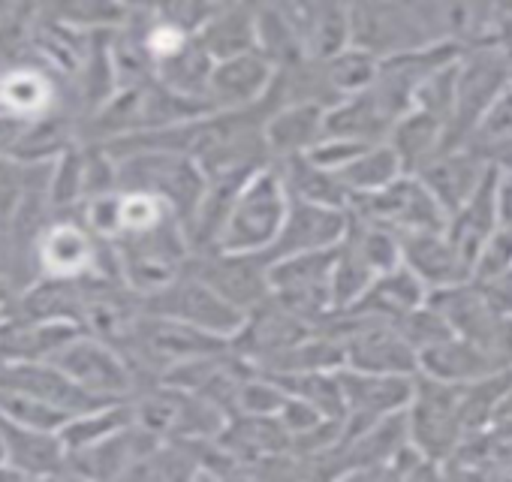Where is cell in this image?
Wrapping results in <instances>:
<instances>
[{
    "label": "cell",
    "mask_w": 512,
    "mask_h": 482,
    "mask_svg": "<svg viewBox=\"0 0 512 482\" xmlns=\"http://www.w3.org/2000/svg\"><path fill=\"white\" fill-rule=\"evenodd\" d=\"M497 181H500V172L494 169L485 184L476 190V196L461 205L455 214H449L446 220V238L452 241V248L461 254V260L470 266V278H473V263L479 257V251L485 248V241L500 229V220H497Z\"/></svg>",
    "instance_id": "obj_24"
},
{
    "label": "cell",
    "mask_w": 512,
    "mask_h": 482,
    "mask_svg": "<svg viewBox=\"0 0 512 482\" xmlns=\"http://www.w3.org/2000/svg\"><path fill=\"white\" fill-rule=\"evenodd\" d=\"M28 190V166L13 157H0V229H4L25 202Z\"/></svg>",
    "instance_id": "obj_43"
},
{
    "label": "cell",
    "mask_w": 512,
    "mask_h": 482,
    "mask_svg": "<svg viewBox=\"0 0 512 482\" xmlns=\"http://www.w3.org/2000/svg\"><path fill=\"white\" fill-rule=\"evenodd\" d=\"M449 43L440 0H365L350 4V46L377 61ZM452 46V43H449Z\"/></svg>",
    "instance_id": "obj_1"
},
{
    "label": "cell",
    "mask_w": 512,
    "mask_h": 482,
    "mask_svg": "<svg viewBox=\"0 0 512 482\" xmlns=\"http://www.w3.org/2000/svg\"><path fill=\"white\" fill-rule=\"evenodd\" d=\"M404 416L410 446L440 464H449L467 440L461 416V386H446L416 374V389Z\"/></svg>",
    "instance_id": "obj_6"
},
{
    "label": "cell",
    "mask_w": 512,
    "mask_h": 482,
    "mask_svg": "<svg viewBox=\"0 0 512 482\" xmlns=\"http://www.w3.org/2000/svg\"><path fill=\"white\" fill-rule=\"evenodd\" d=\"M302 49L311 61H332L350 49V4H329V0H293L284 4Z\"/></svg>",
    "instance_id": "obj_18"
},
{
    "label": "cell",
    "mask_w": 512,
    "mask_h": 482,
    "mask_svg": "<svg viewBox=\"0 0 512 482\" xmlns=\"http://www.w3.org/2000/svg\"><path fill=\"white\" fill-rule=\"evenodd\" d=\"M323 329L341 341L344 368L350 371L386 377L419 374V353L392 320L359 311H338Z\"/></svg>",
    "instance_id": "obj_4"
},
{
    "label": "cell",
    "mask_w": 512,
    "mask_h": 482,
    "mask_svg": "<svg viewBox=\"0 0 512 482\" xmlns=\"http://www.w3.org/2000/svg\"><path fill=\"white\" fill-rule=\"evenodd\" d=\"M497 220L500 229L512 232V175H500L497 181Z\"/></svg>",
    "instance_id": "obj_47"
},
{
    "label": "cell",
    "mask_w": 512,
    "mask_h": 482,
    "mask_svg": "<svg viewBox=\"0 0 512 482\" xmlns=\"http://www.w3.org/2000/svg\"><path fill=\"white\" fill-rule=\"evenodd\" d=\"M431 293L428 287L407 269V266H398L386 275H380L371 290L362 296V302L350 311H359V314H374V317H383V320H404L407 314H413L416 308L428 305Z\"/></svg>",
    "instance_id": "obj_30"
},
{
    "label": "cell",
    "mask_w": 512,
    "mask_h": 482,
    "mask_svg": "<svg viewBox=\"0 0 512 482\" xmlns=\"http://www.w3.org/2000/svg\"><path fill=\"white\" fill-rule=\"evenodd\" d=\"M395 479L398 482H452L449 464H440L434 458H425L413 446L395 461Z\"/></svg>",
    "instance_id": "obj_44"
},
{
    "label": "cell",
    "mask_w": 512,
    "mask_h": 482,
    "mask_svg": "<svg viewBox=\"0 0 512 482\" xmlns=\"http://www.w3.org/2000/svg\"><path fill=\"white\" fill-rule=\"evenodd\" d=\"M488 163L500 172V175H512V142L500 145L497 151L488 154Z\"/></svg>",
    "instance_id": "obj_49"
},
{
    "label": "cell",
    "mask_w": 512,
    "mask_h": 482,
    "mask_svg": "<svg viewBox=\"0 0 512 482\" xmlns=\"http://www.w3.org/2000/svg\"><path fill=\"white\" fill-rule=\"evenodd\" d=\"M512 88V58L500 49H470L461 52L458 82H455V109L446 130V148L467 145L470 133L482 115Z\"/></svg>",
    "instance_id": "obj_5"
},
{
    "label": "cell",
    "mask_w": 512,
    "mask_h": 482,
    "mask_svg": "<svg viewBox=\"0 0 512 482\" xmlns=\"http://www.w3.org/2000/svg\"><path fill=\"white\" fill-rule=\"evenodd\" d=\"M275 166L281 172V181H284L290 199L308 202V205L350 211L353 199L344 190V184L338 181V175L329 172V169H323V166H317L308 154L305 157H293V160H281Z\"/></svg>",
    "instance_id": "obj_32"
},
{
    "label": "cell",
    "mask_w": 512,
    "mask_h": 482,
    "mask_svg": "<svg viewBox=\"0 0 512 482\" xmlns=\"http://www.w3.org/2000/svg\"><path fill=\"white\" fill-rule=\"evenodd\" d=\"M4 115H7V112H4Z\"/></svg>",
    "instance_id": "obj_53"
},
{
    "label": "cell",
    "mask_w": 512,
    "mask_h": 482,
    "mask_svg": "<svg viewBox=\"0 0 512 482\" xmlns=\"http://www.w3.org/2000/svg\"><path fill=\"white\" fill-rule=\"evenodd\" d=\"M196 43L211 55L214 64L256 52V7L217 4L214 16L205 22Z\"/></svg>",
    "instance_id": "obj_27"
},
{
    "label": "cell",
    "mask_w": 512,
    "mask_h": 482,
    "mask_svg": "<svg viewBox=\"0 0 512 482\" xmlns=\"http://www.w3.org/2000/svg\"><path fill=\"white\" fill-rule=\"evenodd\" d=\"M199 467L196 443H157L121 482H193Z\"/></svg>",
    "instance_id": "obj_36"
},
{
    "label": "cell",
    "mask_w": 512,
    "mask_h": 482,
    "mask_svg": "<svg viewBox=\"0 0 512 482\" xmlns=\"http://www.w3.org/2000/svg\"><path fill=\"white\" fill-rule=\"evenodd\" d=\"M118 160V190L121 193H145L166 202L181 226L199 208L208 178L202 175L199 163L190 154L166 151V148H145L115 157Z\"/></svg>",
    "instance_id": "obj_2"
},
{
    "label": "cell",
    "mask_w": 512,
    "mask_h": 482,
    "mask_svg": "<svg viewBox=\"0 0 512 482\" xmlns=\"http://www.w3.org/2000/svg\"><path fill=\"white\" fill-rule=\"evenodd\" d=\"M109 241L97 238L76 214L55 217L37 241V269L40 278H97L106 266Z\"/></svg>",
    "instance_id": "obj_12"
},
{
    "label": "cell",
    "mask_w": 512,
    "mask_h": 482,
    "mask_svg": "<svg viewBox=\"0 0 512 482\" xmlns=\"http://www.w3.org/2000/svg\"><path fill=\"white\" fill-rule=\"evenodd\" d=\"M61 106L58 82L37 64H0V112L34 121Z\"/></svg>",
    "instance_id": "obj_23"
},
{
    "label": "cell",
    "mask_w": 512,
    "mask_h": 482,
    "mask_svg": "<svg viewBox=\"0 0 512 482\" xmlns=\"http://www.w3.org/2000/svg\"><path fill=\"white\" fill-rule=\"evenodd\" d=\"M386 142L398 154L404 175H419L440 151H446V124L428 112L410 109L392 127Z\"/></svg>",
    "instance_id": "obj_28"
},
{
    "label": "cell",
    "mask_w": 512,
    "mask_h": 482,
    "mask_svg": "<svg viewBox=\"0 0 512 482\" xmlns=\"http://www.w3.org/2000/svg\"><path fill=\"white\" fill-rule=\"evenodd\" d=\"M335 260L338 248L272 263V296L305 323L323 329L338 314L332 293Z\"/></svg>",
    "instance_id": "obj_8"
},
{
    "label": "cell",
    "mask_w": 512,
    "mask_h": 482,
    "mask_svg": "<svg viewBox=\"0 0 512 482\" xmlns=\"http://www.w3.org/2000/svg\"><path fill=\"white\" fill-rule=\"evenodd\" d=\"M323 139H326V109L320 106H284L266 121V142L275 163L305 157Z\"/></svg>",
    "instance_id": "obj_26"
},
{
    "label": "cell",
    "mask_w": 512,
    "mask_h": 482,
    "mask_svg": "<svg viewBox=\"0 0 512 482\" xmlns=\"http://www.w3.org/2000/svg\"><path fill=\"white\" fill-rule=\"evenodd\" d=\"M19 320L40 323H76L82 326V281L37 278L22 290Z\"/></svg>",
    "instance_id": "obj_31"
},
{
    "label": "cell",
    "mask_w": 512,
    "mask_h": 482,
    "mask_svg": "<svg viewBox=\"0 0 512 482\" xmlns=\"http://www.w3.org/2000/svg\"><path fill=\"white\" fill-rule=\"evenodd\" d=\"M350 229V211L338 208H323V205H308V202H290V214L284 220V229L275 245L263 254V260L281 263L290 257H305V254H320L338 248Z\"/></svg>",
    "instance_id": "obj_14"
},
{
    "label": "cell",
    "mask_w": 512,
    "mask_h": 482,
    "mask_svg": "<svg viewBox=\"0 0 512 482\" xmlns=\"http://www.w3.org/2000/svg\"><path fill=\"white\" fill-rule=\"evenodd\" d=\"M494 172V166L476 154L473 148L461 145V148H446L440 151L416 178L428 187V193L437 199V205L449 214H455L461 205H467L476 190L485 184V178Z\"/></svg>",
    "instance_id": "obj_16"
},
{
    "label": "cell",
    "mask_w": 512,
    "mask_h": 482,
    "mask_svg": "<svg viewBox=\"0 0 512 482\" xmlns=\"http://www.w3.org/2000/svg\"><path fill=\"white\" fill-rule=\"evenodd\" d=\"M193 482H223V479H220L217 473H211L208 467H199V473H196V479H193Z\"/></svg>",
    "instance_id": "obj_52"
},
{
    "label": "cell",
    "mask_w": 512,
    "mask_h": 482,
    "mask_svg": "<svg viewBox=\"0 0 512 482\" xmlns=\"http://www.w3.org/2000/svg\"><path fill=\"white\" fill-rule=\"evenodd\" d=\"M332 482H398V479H395V464H386V467H350L341 470Z\"/></svg>",
    "instance_id": "obj_46"
},
{
    "label": "cell",
    "mask_w": 512,
    "mask_h": 482,
    "mask_svg": "<svg viewBox=\"0 0 512 482\" xmlns=\"http://www.w3.org/2000/svg\"><path fill=\"white\" fill-rule=\"evenodd\" d=\"M76 145H82V121L70 109L58 106L34 121H25L10 157L22 166H49Z\"/></svg>",
    "instance_id": "obj_21"
},
{
    "label": "cell",
    "mask_w": 512,
    "mask_h": 482,
    "mask_svg": "<svg viewBox=\"0 0 512 482\" xmlns=\"http://www.w3.org/2000/svg\"><path fill=\"white\" fill-rule=\"evenodd\" d=\"M344 389V434L341 440L395 416L410 407L416 377H386V374H362L341 368L338 371Z\"/></svg>",
    "instance_id": "obj_13"
},
{
    "label": "cell",
    "mask_w": 512,
    "mask_h": 482,
    "mask_svg": "<svg viewBox=\"0 0 512 482\" xmlns=\"http://www.w3.org/2000/svg\"><path fill=\"white\" fill-rule=\"evenodd\" d=\"M0 419L22 425V428L58 434L73 419V413H67L37 395L19 392V389H0Z\"/></svg>",
    "instance_id": "obj_38"
},
{
    "label": "cell",
    "mask_w": 512,
    "mask_h": 482,
    "mask_svg": "<svg viewBox=\"0 0 512 482\" xmlns=\"http://www.w3.org/2000/svg\"><path fill=\"white\" fill-rule=\"evenodd\" d=\"M214 443L226 455L244 464H263L269 458L293 452V437L278 416H253V413H238L226 419Z\"/></svg>",
    "instance_id": "obj_20"
},
{
    "label": "cell",
    "mask_w": 512,
    "mask_h": 482,
    "mask_svg": "<svg viewBox=\"0 0 512 482\" xmlns=\"http://www.w3.org/2000/svg\"><path fill=\"white\" fill-rule=\"evenodd\" d=\"M506 142H512V88L482 115V121L467 139V148H473L476 154L488 160V154Z\"/></svg>",
    "instance_id": "obj_40"
},
{
    "label": "cell",
    "mask_w": 512,
    "mask_h": 482,
    "mask_svg": "<svg viewBox=\"0 0 512 482\" xmlns=\"http://www.w3.org/2000/svg\"><path fill=\"white\" fill-rule=\"evenodd\" d=\"M145 311L157 314V317H169L175 323H184L190 329H199V332L214 335V338L229 341V344L244 326V314L235 311L229 302H223L193 272H184L172 287L145 299Z\"/></svg>",
    "instance_id": "obj_10"
},
{
    "label": "cell",
    "mask_w": 512,
    "mask_h": 482,
    "mask_svg": "<svg viewBox=\"0 0 512 482\" xmlns=\"http://www.w3.org/2000/svg\"><path fill=\"white\" fill-rule=\"evenodd\" d=\"M506 275H512V232L497 229L485 241V248L479 251V257L473 263V284L491 287V284L503 281Z\"/></svg>",
    "instance_id": "obj_41"
},
{
    "label": "cell",
    "mask_w": 512,
    "mask_h": 482,
    "mask_svg": "<svg viewBox=\"0 0 512 482\" xmlns=\"http://www.w3.org/2000/svg\"><path fill=\"white\" fill-rule=\"evenodd\" d=\"M497 356L506 368H512V317H503L497 332Z\"/></svg>",
    "instance_id": "obj_48"
},
{
    "label": "cell",
    "mask_w": 512,
    "mask_h": 482,
    "mask_svg": "<svg viewBox=\"0 0 512 482\" xmlns=\"http://www.w3.org/2000/svg\"><path fill=\"white\" fill-rule=\"evenodd\" d=\"M187 272L202 278L223 302H229L244 317L272 299V266L260 254L208 251L196 254Z\"/></svg>",
    "instance_id": "obj_11"
},
{
    "label": "cell",
    "mask_w": 512,
    "mask_h": 482,
    "mask_svg": "<svg viewBox=\"0 0 512 482\" xmlns=\"http://www.w3.org/2000/svg\"><path fill=\"white\" fill-rule=\"evenodd\" d=\"M157 443L154 434H148L145 428H139L136 422L127 425L124 431L79 449L67 455V470L82 476L85 482H121Z\"/></svg>",
    "instance_id": "obj_17"
},
{
    "label": "cell",
    "mask_w": 512,
    "mask_h": 482,
    "mask_svg": "<svg viewBox=\"0 0 512 482\" xmlns=\"http://www.w3.org/2000/svg\"><path fill=\"white\" fill-rule=\"evenodd\" d=\"M19 302H22V287L13 278L0 275V326L19 320Z\"/></svg>",
    "instance_id": "obj_45"
},
{
    "label": "cell",
    "mask_w": 512,
    "mask_h": 482,
    "mask_svg": "<svg viewBox=\"0 0 512 482\" xmlns=\"http://www.w3.org/2000/svg\"><path fill=\"white\" fill-rule=\"evenodd\" d=\"M0 482H31L22 470H16L13 464H0Z\"/></svg>",
    "instance_id": "obj_50"
},
{
    "label": "cell",
    "mask_w": 512,
    "mask_h": 482,
    "mask_svg": "<svg viewBox=\"0 0 512 482\" xmlns=\"http://www.w3.org/2000/svg\"><path fill=\"white\" fill-rule=\"evenodd\" d=\"M497 371H509V368L491 350L458 335L419 353V377H428L446 386H470Z\"/></svg>",
    "instance_id": "obj_19"
},
{
    "label": "cell",
    "mask_w": 512,
    "mask_h": 482,
    "mask_svg": "<svg viewBox=\"0 0 512 482\" xmlns=\"http://www.w3.org/2000/svg\"><path fill=\"white\" fill-rule=\"evenodd\" d=\"M0 434L7 440L10 464L16 470H22L28 479H40V476L67 470V449L58 434L22 428L7 419H0Z\"/></svg>",
    "instance_id": "obj_29"
},
{
    "label": "cell",
    "mask_w": 512,
    "mask_h": 482,
    "mask_svg": "<svg viewBox=\"0 0 512 482\" xmlns=\"http://www.w3.org/2000/svg\"><path fill=\"white\" fill-rule=\"evenodd\" d=\"M350 214L395 232L401 241L410 235L446 229V211L437 205V199L416 175H401L386 190L353 199Z\"/></svg>",
    "instance_id": "obj_9"
},
{
    "label": "cell",
    "mask_w": 512,
    "mask_h": 482,
    "mask_svg": "<svg viewBox=\"0 0 512 482\" xmlns=\"http://www.w3.org/2000/svg\"><path fill=\"white\" fill-rule=\"evenodd\" d=\"M398 329L404 332V338L416 347V353L452 338L455 332L449 329V323L440 317V311L428 302L422 308H416L413 314H407L404 320H398Z\"/></svg>",
    "instance_id": "obj_42"
},
{
    "label": "cell",
    "mask_w": 512,
    "mask_h": 482,
    "mask_svg": "<svg viewBox=\"0 0 512 482\" xmlns=\"http://www.w3.org/2000/svg\"><path fill=\"white\" fill-rule=\"evenodd\" d=\"M256 52H260L275 70L293 67L308 58L284 4L256 7Z\"/></svg>",
    "instance_id": "obj_34"
},
{
    "label": "cell",
    "mask_w": 512,
    "mask_h": 482,
    "mask_svg": "<svg viewBox=\"0 0 512 482\" xmlns=\"http://www.w3.org/2000/svg\"><path fill=\"white\" fill-rule=\"evenodd\" d=\"M82 332L76 323L13 320L0 326V362H52Z\"/></svg>",
    "instance_id": "obj_25"
},
{
    "label": "cell",
    "mask_w": 512,
    "mask_h": 482,
    "mask_svg": "<svg viewBox=\"0 0 512 482\" xmlns=\"http://www.w3.org/2000/svg\"><path fill=\"white\" fill-rule=\"evenodd\" d=\"M52 365L61 374H67L79 389H85L91 398H97L103 404L133 401L136 392L142 389V383H139L136 371L130 368V362L124 359V353L91 332L76 335L52 359Z\"/></svg>",
    "instance_id": "obj_7"
},
{
    "label": "cell",
    "mask_w": 512,
    "mask_h": 482,
    "mask_svg": "<svg viewBox=\"0 0 512 482\" xmlns=\"http://www.w3.org/2000/svg\"><path fill=\"white\" fill-rule=\"evenodd\" d=\"M323 70H326V79L329 85L335 88V94L344 100L356 97V94H365L374 82H377V73H380V61L371 58L368 52L362 49H344L341 55H335L332 61H323Z\"/></svg>",
    "instance_id": "obj_39"
},
{
    "label": "cell",
    "mask_w": 512,
    "mask_h": 482,
    "mask_svg": "<svg viewBox=\"0 0 512 482\" xmlns=\"http://www.w3.org/2000/svg\"><path fill=\"white\" fill-rule=\"evenodd\" d=\"M404 266L428 287V293H440L473 281L470 266L452 248L446 232H422L404 238Z\"/></svg>",
    "instance_id": "obj_22"
},
{
    "label": "cell",
    "mask_w": 512,
    "mask_h": 482,
    "mask_svg": "<svg viewBox=\"0 0 512 482\" xmlns=\"http://www.w3.org/2000/svg\"><path fill=\"white\" fill-rule=\"evenodd\" d=\"M127 425H133V407L130 401H121V404H103V407H94V410H85V413H76L61 431V443L70 452H79V449H88L118 431H124Z\"/></svg>",
    "instance_id": "obj_37"
},
{
    "label": "cell",
    "mask_w": 512,
    "mask_h": 482,
    "mask_svg": "<svg viewBox=\"0 0 512 482\" xmlns=\"http://www.w3.org/2000/svg\"><path fill=\"white\" fill-rule=\"evenodd\" d=\"M275 67L260 55H238L229 61L214 64L211 73V88L208 100L214 112H250V109H263L272 85H275Z\"/></svg>",
    "instance_id": "obj_15"
},
{
    "label": "cell",
    "mask_w": 512,
    "mask_h": 482,
    "mask_svg": "<svg viewBox=\"0 0 512 482\" xmlns=\"http://www.w3.org/2000/svg\"><path fill=\"white\" fill-rule=\"evenodd\" d=\"M31 482H85L82 476L70 473V470H61V473H52V476H40V479H31Z\"/></svg>",
    "instance_id": "obj_51"
},
{
    "label": "cell",
    "mask_w": 512,
    "mask_h": 482,
    "mask_svg": "<svg viewBox=\"0 0 512 482\" xmlns=\"http://www.w3.org/2000/svg\"><path fill=\"white\" fill-rule=\"evenodd\" d=\"M335 175L344 184V190L350 193V199H362V196L386 190L392 181H398L404 175V169H401L398 154L389 148V142H383V145H371L368 151H362L356 160H350Z\"/></svg>",
    "instance_id": "obj_35"
},
{
    "label": "cell",
    "mask_w": 512,
    "mask_h": 482,
    "mask_svg": "<svg viewBox=\"0 0 512 482\" xmlns=\"http://www.w3.org/2000/svg\"><path fill=\"white\" fill-rule=\"evenodd\" d=\"M290 193L281 181L278 166L256 172L235 196L232 211L226 217L217 251L226 254H266L290 214Z\"/></svg>",
    "instance_id": "obj_3"
},
{
    "label": "cell",
    "mask_w": 512,
    "mask_h": 482,
    "mask_svg": "<svg viewBox=\"0 0 512 482\" xmlns=\"http://www.w3.org/2000/svg\"><path fill=\"white\" fill-rule=\"evenodd\" d=\"M211 73H214L211 55L196 40H190L181 52H175L172 58H166V61L157 64L154 79L163 88H169L172 94H178V97H184L190 103H199V106L211 109V100H208Z\"/></svg>",
    "instance_id": "obj_33"
}]
</instances>
